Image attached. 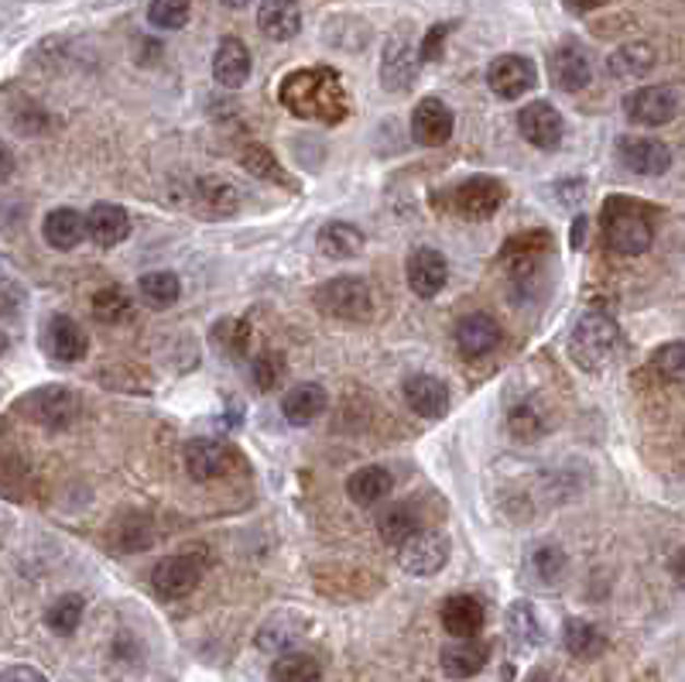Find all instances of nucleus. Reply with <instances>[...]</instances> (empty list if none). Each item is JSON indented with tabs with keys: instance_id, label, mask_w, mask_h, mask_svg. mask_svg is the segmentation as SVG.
I'll list each match as a JSON object with an SVG mask.
<instances>
[{
	"instance_id": "nucleus-1",
	"label": "nucleus",
	"mask_w": 685,
	"mask_h": 682,
	"mask_svg": "<svg viewBox=\"0 0 685 682\" xmlns=\"http://www.w3.org/2000/svg\"><path fill=\"white\" fill-rule=\"evenodd\" d=\"M282 107L302 120L316 124H340L350 114V99L340 83L336 69H295L277 86Z\"/></svg>"
},
{
	"instance_id": "nucleus-2",
	"label": "nucleus",
	"mask_w": 685,
	"mask_h": 682,
	"mask_svg": "<svg viewBox=\"0 0 685 682\" xmlns=\"http://www.w3.org/2000/svg\"><path fill=\"white\" fill-rule=\"evenodd\" d=\"M600 231L606 247L621 258H641L654 244V223H651V207L638 203L627 196H611L600 213Z\"/></svg>"
},
{
	"instance_id": "nucleus-3",
	"label": "nucleus",
	"mask_w": 685,
	"mask_h": 682,
	"mask_svg": "<svg viewBox=\"0 0 685 682\" xmlns=\"http://www.w3.org/2000/svg\"><path fill=\"white\" fill-rule=\"evenodd\" d=\"M624 346L621 322L611 313H582L569 333V357L579 371L587 374H603L617 361V353Z\"/></svg>"
},
{
	"instance_id": "nucleus-4",
	"label": "nucleus",
	"mask_w": 685,
	"mask_h": 682,
	"mask_svg": "<svg viewBox=\"0 0 685 682\" xmlns=\"http://www.w3.org/2000/svg\"><path fill=\"white\" fill-rule=\"evenodd\" d=\"M316 309L329 319H340V322H367L370 313H374V298H370V289L361 278H350V274H340V278H329L316 289Z\"/></svg>"
},
{
	"instance_id": "nucleus-5",
	"label": "nucleus",
	"mask_w": 685,
	"mask_h": 682,
	"mask_svg": "<svg viewBox=\"0 0 685 682\" xmlns=\"http://www.w3.org/2000/svg\"><path fill=\"white\" fill-rule=\"evenodd\" d=\"M14 412L42 428H69L80 419V398L62 385H45L17 398Z\"/></svg>"
},
{
	"instance_id": "nucleus-6",
	"label": "nucleus",
	"mask_w": 685,
	"mask_h": 682,
	"mask_svg": "<svg viewBox=\"0 0 685 682\" xmlns=\"http://www.w3.org/2000/svg\"><path fill=\"white\" fill-rule=\"evenodd\" d=\"M422 62V48H415L412 24H398L385 42V56H380V83L391 93H401L415 83V72Z\"/></svg>"
},
{
	"instance_id": "nucleus-7",
	"label": "nucleus",
	"mask_w": 685,
	"mask_h": 682,
	"mask_svg": "<svg viewBox=\"0 0 685 682\" xmlns=\"http://www.w3.org/2000/svg\"><path fill=\"white\" fill-rule=\"evenodd\" d=\"M240 467V452L237 446H231L226 439H210L199 436L186 446V470L199 484H210V480H223L231 477Z\"/></svg>"
},
{
	"instance_id": "nucleus-8",
	"label": "nucleus",
	"mask_w": 685,
	"mask_h": 682,
	"mask_svg": "<svg viewBox=\"0 0 685 682\" xmlns=\"http://www.w3.org/2000/svg\"><path fill=\"white\" fill-rule=\"evenodd\" d=\"M504 183L491 179V175H473V179L460 183L452 189V210L460 213L463 220H491L500 207H504Z\"/></svg>"
},
{
	"instance_id": "nucleus-9",
	"label": "nucleus",
	"mask_w": 685,
	"mask_h": 682,
	"mask_svg": "<svg viewBox=\"0 0 685 682\" xmlns=\"http://www.w3.org/2000/svg\"><path fill=\"white\" fill-rule=\"evenodd\" d=\"M202 579V563L189 552L179 555H165V560L151 569V590L162 600H182L189 597Z\"/></svg>"
},
{
	"instance_id": "nucleus-10",
	"label": "nucleus",
	"mask_w": 685,
	"mask_h": 682,
	"mask_svg": "<svg viewBox=\"0 0 685 682\" xmlns=\"http://www.w3.org/2000/svg\"><path fill=\"white\" fill-rule=\"evenodd\" d=\"M518 131H521V138L531 148L555 151V148L563 144L566 120H563V114L555 110L552 104H545V99H531V104H524L518 110Z\"/></svg>"
},
{
	"instance_id": "nucleus-11",
	"label": "nucleus",
	"mask_w": 685,
	"mask_h": 682,
	"mask_svg": "<svg viewBox=\"0 0 685 682\" xmlns=\"http://www.w3.org/2000/svg\"><path fill=\"white\" fill-rule=\"evenodd\" d=\"M624 114L638 128H662L678 114V93L672 86H641L624 99Z\"/></svg>"
},
{
	"instance_id": "nucleus-12",
	"label": "nucleus",
	"mask_w": 685,
	"mask_h": 682,
	"mask_svg": "<svg viewBox=\"0 0 685 682\" xmlns=\"http://www.w3.org/2000/svg\"><path fill=\"white\" fill-rule=\"evenodd\" d=\"M398 563L409 576H436L449 563V539L442 532H418L398 549Z\"/></svg>"
},
{
	"instance_id": "nucleus-13",
	"label": "nucleus",
	"mask_w": 685,
	"mask_h": 682,
	"mask_svg": "<svg viewBox=\"0 0 685 682\" xmlns=\"http://www.w3.org/2000/svg\"><path fill=\"white\" fill-rule=\"evenodd\" d=\"M539 83V69L528 56H497L487 69V86L500 99H518Z\"/></svg>"
},
{
	"instance_id": "nucleus-14",
	"label": "nucleus",
	"mask_w": 685,
	"mask_h": 682,
	"mask_svg": "<svg viewBox=\"0 0 685 682\" xmlns=\"http://www.w3.org/2000/svg\"><path fill=\"white\" fill-rule=\"evenodd\" d=\"M452 340H456V350H460L463 357L476 361V357H487V353H494L500 346L504 330L491 313H470V316H463L460 322H456Z\"/></svg>"
},
{
	"instance_id": "nucleus-15",
	"label": "nucleus",
	"mask_w": 685,
	"mask_h": 682,
	"mask_svg": "<svg viewBox=\"0 0 685 682\" xmlns=\"http://www.w3.org/2000/svg\"><path fill=\"white\" fill-rule=\"evenodd\" d=\"M42 343L48 350V357H56L62 364H75V361H83L86 357V350H90V337L86 330L75 319L69 316H52L45 322V330H42Z\"/></svg>"
},
{
	"instance_id": "nucleus-16",
	"label": "nucleus",
	"mask_w": 685,
	"mask_h": 682,
	"mask_svg": "<svg viewBox=\"0 0 685 682\" xmlns=\"http://www.w3.org/2000/svg\"><path fill=\"white\" fill-rule=\"evenodd\" d=\"M617 158L634 175H665L672 168V151L658 138H621Z\"/></svg>"
},
{
	"instance_id": "nucleus-17",
	"label": "nucleus",
	"mask_w": 685,
	"mask_h": 682,
	"mask_svg": "<svg viewBox=\"0 0 685 682\" xmlns=\"http://www.w3.org/2000/svg\"><path fill=\"white\" fill-rule=\"evenodd\" d=\"M548 250H552V234L548 231H528V234H518V237H511L504 244L500 264L515 278H528V274L539 271V264L545 261Z\"/></svg>"
},
{
	"instance_id": "nucleus-18",
	"label": "nucleus",
	"mask_w": 685,
	"mask_h": 682,
	"mask_svg": "<svg viewBox=\"0 0 685 682\" xmlns=\"http://www.w3.org/2000/svg\"><path fill=\"white\" fill-rule=\"evenodd\" d=\"M452 128H456V117H452L446 99H439V96H425L412 114V138L422 148L446 144L452 138Z\"/></svg>"
},
{
	"instance_id": "nucleus-19",
	"label": "nucleus",
	"mask_w": 685,
	"mask_h": 682,
	"mask_svg": "<svg viewBox=\"0 0 685 682\" xmlns=\"http://www.w3.org/2000/svg\"><path fill=\"white\" fill-rule=\"evenodd\" d=\"M439 618L452 638H476L487 624V608H484V600L473 593H452L442 600Z\"/></svg>"
},
{
	"instance_id": "nucleus-20",
	"label": "nucleus",
	"mask_w": 685,
	"mask_h": 682,
	"mask_svg": "<svg viewBox=\"0 0 685 682\" xmlns=\"http://www.w3.org/2000/svg\"><path fill=\"white\" fill-rule=\"evenodd\" d=\"M404 274H409V285L418 298H436L449 282V264H446V258L439 255V250L418 247L415 255L409 258Z\"/></svg>"
},
{
	"instance_id": "nucleus-21",
	"label": "nucleus",
	"mask_w": 685,
	"mask_h": 682,
	"mask_svg": "<svg viewBox=\"0 0 685 682\" xmlns=\"http://www.w3.org/2000/svg\"><path fill=\"white\" fill-rule=\"evenodd\" d=\"M401 395L409 401V409L422 419H442L449 412V388L433 374H412L401 385Z\"/></svg>"
},
{
	"instance_id": "nucleus-22",
	"label": "nucleus",
	"mask_w": 685,
	"mask_h": 682,
	"mask_svg": "<svg viewBox=\"0 0 685 682\" xmlns=\"http://www.w3.org/2000/svg\"><path fill=\"white\" fill-rule=\"evenodd\" d=\"M250 69H253V59H250V48L226 35L220 45H216V56H213V80L223 86V90H240L247 80H250Z\"/></svg>"
},
{
	"instance_id": "nucleus-23",
	"label": "nucleus",
	"mask_w": 685,
	"mask_h": 682,
	"mask_svg": "<svg viewBox=\"0 0 685 682\" xmlns=\"http://www.w3.org/2000/svg\"><path fill=\"white\" fill-rule=\"evenodd\" d=\"M552 80H555V86L566 90V93H579V90L590 86L593 62H590L587 52H582V45L566 42V45L555 48V52H552Z\"/></svg>"
},
{
	"instance_id": "nucleus-24",
	"label": "nucleus",
	"mask_w": 685,
	"mask_h": 682,
	"mask_svg": "<svg viewBox=\"0 0 685 682\" xmlns=\"http://www.w3.org/2000/svg\"><path fill=\"white\" fill-rule=\"evenodd\" d=\"M487 662H491V645L480 638H456L452 645L442 648V659H439L449 679H473L487 669Z\"/></svg>"
},
{
	"instance_id": "nucleus-25",
	"label": "nucleus",
	"mask_w": 685,
	"mask_h": 682,
	"mask_svg": "<svg viewBox=\"0 0 685 682\" xmlns=\"http://www.w3.org/2000/svg\"><path fill=\"white\" fill-rule=\"evenodd\" d=\"M258 28L271 42H288L302 32V8L298 0H261Z\"/></svg>"
},
{
	"instance_id": "nucleus-26",
	"label": "nucleus",
	"mask_w": 685,
	"mask_h": 682,
	"mask_svg": "<svg viewBox=\"0 0 685 682\" xmlns=\"http://www.w3.org/2000/svg\"><path fill=\"white\" fill-rule=\"evenodd\" d=\"M42 234H45V244L48 247L72 250V247H80L83 237H90V226H86V216H80V210L59 207V210H52V213L45 216Z\"/></svg>"
},
{
	"instance_id": "nucleus-27",
	"label": "nucleus",
	"mask_w": 685,
	"mask_h": 682,
	"mask_svg": "<svg viewBox=\"0 0 685 682\" xmlns=\"http://www.w3.org/2000/svg\"><path fill=\"white\" fill-rule=\"evenodd\" d=\"M90 240L99 247H117L127 234H131V216L117 203H96L86 216Z\"/></svg>"
},
{
	"instance_id": "nucleus-28",
	"label": "nucleus",
	"mask_w": 685,
	"mask_h": 682,
	"mask_svg": "<svg viewBox=\"0 0 685 682\" xmlns=\"http://www.w3.org/2000/svg\"><path fill=\"white\" fill-rule=\"evenodd\" d=\"M563 645H566V651L572 655V659L593 662L606 651V635L587 618H569L563 624Z\"/></svg>"
},
{
	"instance_id": "nucleus-29",
	"label": "nucleus",
	"mask_w": 685,
	"mask_h": 682,
	"mask_svg": "<svg viewBox=\"0 0 685 682\" xmlns=\"http://www.w3.org/2000/svg\"><path fill=\"white\" fill-rule=\"evenodd\" d=\"M391 491H394V477L385 467H361L357 473L346 480V494H350L353 504H361V508L380 504Z\"/></svg>"
},
{
	"instance_id": "nucleus-30",
	"label": "nucleus",
	"mask_w": 685,
	"mask_h": 682,
	"mask_svg": "<svg viewBox=\"0 0 685 682\" xmlns=\"http://www.w3.org/2000/svg\"><path fill=\"white\" fill-rule=\"evenodd\" d=\"M418 532H422V518H418V511L412 508V504H391V508H385L377 515V536L394 549H401Z\"/></svg>"
},
{
	"instance_id": "nucleus-31",
	"label": "nucleus",
	"mask_w": 685,
	"mask_h": 682,
	"mask_svg": "<svg viewBox=\"0 0 685 682\" xmlns=\"http://www.w3.org/2000/svg\"><path fill=\"white\" fill-rule=\"evenodd\" d=\"M329 405V398L319 385H295L285 398H282V412L292 425H312Z\"/></svg>"
},
{
	"instance_id": "nucleus-32",
	"label": "nucleus",
	"mask_w": 685,
	"mask_h": 682,
	"mask_svg": "<svg viewBox=\"0 0 685 682\" xmlns=\"http://www.w3.org/2000/svg\"><path fill=\"white\" fill-rule=\"evenodd\" d=\"M316 244H319V250H322L326 258L346 261V258L361 255V250H364V234H361V226L333 220V223H326L322 231H319V240Z\"/></svg>"
},
{
	"instance_id": "nucleus-33",
	"label": "nucleus",
	"mask_w": 685,
	"mask_h": 682,
	"mask_svg": "<svg viewBox=\"0 0 685 682\" xmlns=\"http://www.w3.org/2000/svg\"><path fill=\"white\" fill-rule=\"evenodd\" d=\"M155 542V525H151L147 515L141 511H127L114 521L110 528V545L120 552H141Z\"/></svg>"
},
{
	"instance_id": "nucleus-34",
	"label": "nucleus",
	"mask_w": 685,
	"mask_h": 682,
	"mask_svg": "<svg viewBox=\"0 0 685 682\" xmlns=\"http://www.w3.org/2000/svg\"><path fill=\"white\" fill-rule=\"evenodd\" d=\"M306 631V618H295V614H274L271 621L261 624L258 631V648L261 651H277V655H285L298 635Z\"/></svg>"
},
{
	"instance_id": "nucleus-35",
	"label": "nucleus",
	"mask_w": 685,
	"mask_h": 682,
	"mask_svg": "<svg viewBox=\"0 0 685 682\" xmlns=\"http://www.w3.org/2000/svg\"><path fill=\"white\" fill-rule=\"evenodd\" d=\"M507 638L515 642V648H539L542 645V624L528 600H515L511 608H507Z\"/></svg>"
},
{
	"instance_id": "nucleus-36",
	"label": "nucleus",
	"mask_w": 685,
	"mask_h": 682,
	"mask_svg": "<svg viewBox=\"0 0 685 682\" xmlns=\"http://www.w3.org/2000/svg\"><path fill=\"white\" fill-rule=\"evenodd\" d=\"M654 48L648 42H627L611 56V72L617 80H638V75H648L654 69Z\"/></svg>"
},
{
	"instance_id": "nucleus-37",
	"label": "nucleus",
	"mask_w": 685,
	"mask_h": 682,
	"mask_svg": "<svg viewBox=\"0 0 685 682\" xmlns=\"http://www.w3.org/2000/svg\"><path fill=\"white\" fill-rule=\"evenodd\" d=\"M271 682H322V666L309 651H285L271 662Z\"/></svg>"
},
{
	"instance_id": "nucleus-38",
	"label": "nucleus",
	"mask_w": 685,
	"mask_h": 682,
	"mask_svg": "<svg viewBox=\"0 0 685 682\" xmlns=\"http://www.w3.org/2000/svg\"><path fill=\"white\" fill-rule=\"evenodd\" d=\"M138 295H141L144 306H151V309H168V306L179 302L182 282L172 271H147L138 282Z\"/></svg>"
},
{
	"instance_id": "nucleus-39",
	"label": "nucleus",
	"mask_w": 685,
	"mask_h": 682,
	"mask_svg": "<svg viewBox=\"0 0 685 682\" xmlns=\"http://www.w3.org/2000/svg\"><path fill=\"white\" fill-rule=\"evenodd\" d=\"M83 614H86V600L80 593H62L52 608L45 611V627L59 638H69L72 631L83 624Z\"/></svg>"
},
{
	"instance_id": "nucleus-40",
	"label": "nucleus",
	"mask_w": 685,
	"mask_h": 682,
	"mask_svg": "<svg viewBox=\"0 0 685 682\" xmlns=\"http://www.w3.org/2000/svg\"><path fill=\"white\" fill-rule=\"evenodd\" d=\"M196 199L199 207L213 216H231L237 213V189L226 179H199L196 183Z\"/></svg>"
},
{
	"instance_id": "nucleus-41",
	"label": "nucleus",
	"mask_w": 685,
	"mask_h": 682,
	"mask_svg": "<svg viewBox=\"0 0 685 682\" xmlns=\"http://www.w3.org/2000/svg\"><path fill=\"white\" fill-rule=\"evenodd\" d=\"M213 343L226 353L231 361H244L250 353V326L247 319H234L226 316L213 326Z\"/></svg>"
},
{
	"instance_id": "nucleus-42",
	"label": "nucleus",
	"mask_w": 685,
	"mask_h": 682,
	"mask_svg": "<svg viewBox=\"0 0 685 682\" xmlns=\"http://www.w3.org/2000/svg\"><path fill=\"white\" fill-rule=\"evenodd\" d=\"M240 165H244L250 175H258V179H274L277 186L295 189L292 175L282 168V162H277L264 144H247V148H244V155H240Z\"/></svg>"
},
{
	"instance_id": "nucleus-43",
	"label": "nucleus",
	"mask_w": 685,
	"mask_h": 682,
	"mask_svg": "<svg viewBox=\"0 0 685 682\" xmlns=\"http://www.w3.org/2000/svg\"><path fill=\"white\" fill-rule=\"evenodd\" d=\"M90 309H93V316H96L99 322L117 326V322H123L127 316H131L134 298H131V292H123L120 285H107V289H99V292L93 295Z\"/></svg>"
},
{
	"instance_id": "nucleus-44",
	"label": "nucleus",
	"mask_w": 685,
	"mask_h": 682,
	"mask_svg": "<svg viewBox=\"0 0 685 682\" xmlns=\"http://www.w3.org/2000/svg\"><path fill=\"white\" fill-rule=\"evenodd\" d=\"M507 428H511V436L518 443H535L545 436V419L535 401H518V405H511V412H507Z\"/></svg>"
},
{
	"instance_id": "nucleus-45",
	"label": "nucleus",
	"mask_w": 685,
	"mask_h": 682,
	"mask_svg": "<svg viewBox=\"0 0 685 682\" xmlns=\"http://www.w3.org/2000/svg\"><path fill=\"white\" fill-rule=\"evenodd\" d=\"M192 14V0H151L147 21L162 32H179Z\"/></svg>"
},
{
	"instance_id": "nucleus-46",
	"label": "nucleus",
	"mask_w": 685,
	"mask_h": 682,
	"mask_svg": "<svg viewBox=\"0 0 685 682\" xmlns=\"http://www.w3.org/2000/svg\"><path fill=\"white\" fill-rule=\"evenodd\" d=\"M282 377H285V357L277 350H264L261 357L250 364V381L258 391H274L282 385Z\"/></svg>"
},
{
	"instance_id": "nucleus-47",
	"label": "nucleus",
	"mask_w": 685,
	"mask_h": 682,
	"mask_svg": "<svg viewBox=\"0 0 685 682\" xmlns=\"http://www.w3.org/2000/svg\"><path fill=\"white\" fill-rule=\"evenodd\" d=\"M531 569H535V576L545 587L559 584V579L566 576V552L559 545H539L535 552H531Z\"/></svg>"
},
{
	"instance_id": "nucleus-48",
	"label": "nucleus",
	"mask_w": 685,
	"mask_h": 682,
	"mask_svg": "<svg viewBox=\"0 0 685 682\" xmlns=\"http://www.w3.org/2000/svg\"><path fill=\"white\" fill-rule=\"evenodd\" d=\"M651 367L665 381H685V343H665L662 350H654Z\"/></svg>"
},
{
	"instance_id": "nucleus-49",
	"label": "nucleus",
	"mask_w": 685,
	"mask_h": 682,
	"mask_svg": "<svg viewBox=\"0 0 685 682\" xmlns=\"http://www.w3.org/2000/svg\"><path fill=\"white\" fill-rule=\"evenodd\" d=\"M452 32V24H436V28H428L425 42H422V62H436L442 59V45H446V35Z\"/></svg>"
},
{
	"instance_id": "nucleus-50",
	"label": "nucleus",
	"mask_w": 685,
	"mask_h": 682,
	"mask_svg": "<svg viewBox=\"0 0 685 682\" xmlns=\"http://www.w3.org/2000/svg\"><path fill=\"white\" fill-rule=\"evenodd\" d=\"M4 682H48L35 666H8L4 669Z\"/></svg>"
},
{
	"instance_id": "nucleus-51",
	"label": "nucleus",
	"mask_w": 685,
	"mask_h": 682,
	"mask_svg": "<svg viewBox=\"0 0 685 682\" xmlns=\"http://www.w3.org/2000/svg\"><path fill=\"white\" fill-rule=\"evenodd\" d=\"M669 566H672V576H675V584H678V587L685 590V545H682V549H678V552L672 555V563H669Z\"/></svg>"
},
{
	"instance_id": "nucleus-52",
	"label": "nucleus",
	"mask_w": 685,
	"mask_h": 682,
	"mask_svg": "<svg viewBox=\"0 0 685 682\" xmlns=\"http://www.w3.org/2000/svg\"><path fill=\"white\" fill-rule=\"evenodd\" d=\"M566 4L579 14H587V11H600L603 4H611V0H566Z\"/></svg>"
},
{
	"instance_id": "nucleus-53",
	"label": "nucleus",
	"mask_w": 685,
	"mask_h": 682,
	"mask_svg": "<svg viewBox=\"0 0 685 682\" xmlns=\"http://www.w3.org/2000/svg\"><path fill=\"white\" fill-rule=\"evenodd\" d=\"M582 240H587V216H576V223H572V237H569V244L579 250L582 247Z\"/></svg>"
},
{
	"instance_id": "nucleus-54",
	"label": "nucleus",
	"mask_w": 685,
	"mask_h": 682,
	"mask_svg": "<svg viewBox=\"0 0 685 682\" xmlns=\"http://www.w3.org/2000/svg\"><path fill=\"white\" fill-rule=\"evenodd\" d=\"M524 682H559V679H555L552 672H545V669H535V672H531Z\"/></svg>"
},
{
	"instance_id": "nucleus-55",
	"label": "nucleus",
	"mask_w": 685,
	"mask_h": 682,
	"mask_svg": "<svg viewBox=\"0 0 685 682\" xmlns=\"http://www.w3.org/2000/svg\"><path fill=\"white\" fill-rule=\"evenodd\" d=\"M11 179V151H4V183Z\"/></svg>"
},
{
	"instance_id": "nucleus-56",
	"label": "nucleus",
	"mask_w": 685,
	"mask_h": 682,
	"mask_svg": "<svg viewBox=\"0 0 685 682\" xmlns=\"http://www.w3.org/2000/svg\"><path fill=\"white\" fill-rule=\"evenodd\" d=\"M223 4H226V8H247L250 0H223Z\"/></svg>"
}]
</instances>
